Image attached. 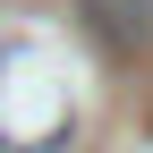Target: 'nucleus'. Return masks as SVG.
Wrapping results in <instances>:
<instances>
[{
	"mask_svg": "<svg viewBox=\"0 0 153 153\" xmlns=\"http://www.w3.org/2000/svg\"><path fill=\"white\" fill-rule=\"evenodd\" d=\"M76 17H85V34L102 51H153V0H76Z\"/></svg>",
	"mask_w": 153,
	"mask_h": 153,
	"instance_id": "1",
	"label": "nucleus"
}]
</instances>
